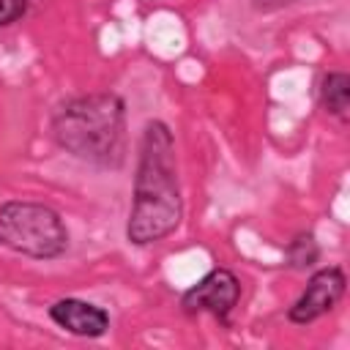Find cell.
Returning <instances> with one entry per match:
<instances>
[{
	"mask_svg": "<svg viewBox=\"0 0 350 350\" xmlns=\"http://www.w3.org/2000/svg\"><path fill=\"white\" fill-rule=\"evenodd\" d=\"M0 246L36 260H55L68 249L60 213L41 202H5L0 208Z\"/></svg>",
	"mask_w": 350,
	"mask_h": 350,
	"instance_id": "3",
	"label": "cell"
},
{
	"mask_svg": "<svg viewBox=\"0 0 350 350\" xmlns=\"http://www.w3.org/2000/svg\"><path fill=\"white\" fill-rule=\"evenodd\" d=\"M320 104L328 115L336 118H347V107H350V77L345 71H328L320 79Z\"/></svg>",
	"mask_w": 350,
	"mask_h": 350,
	"instance_id": "7",
	"label": "cell"
},
{
	"mask_svg": "<svg viewBox=\"0 0 350 350\" xmlns=\"http://www.w3.org/2000/svg\"><path fill=\"white\" fill-rule=\"evenodd\" d=\"M180 219L183 197L175 161V137L164 120H148L139 139L126 238L134 246L159 243L178 230Z\"/></svg>",
	"mask_w": 350,
	"mask_h": 350,
	"instance_id": "1",
	"label": "cell"
},
{
	"mask_svg": "<svg viewBox=\"0 0 350 350\" xmlns=\"http://www.w3.org/2000/svg\"><path fill=\"white\" fill-rule=\"evenodd\" d=\"M27 14V0H0V27L19 22Z\"/></svg>",
	"mask_w": 350,
	"mask_h": 350,
	"instance_id": "9",
	"label": "cell"
},
{
	"mask_svg": "<svg viewBox=\"0 0 350 350\" xmlns=\"http://www.w3.org/2000/svg\"><path fill=\"white\" fill-rule=\"evenodd\" d=\"M284 257H287V265H290V268H295V271H306V268H312V265L317 262V257H320V246H317V241H314L312 232H298V235L287 243Z\"/></svg>",
	"mask_w": 350,
	"mask_h": 350,
	"instance_id": "8",
	"label": "cell"
},
{
	"mask_svg": "<svg viewBox=\"0 0 350 350\" xmlns=\"http://www.w3.org/2000/svg\"><path fill=\"white\" fill-rule=\"evenodd\" d=\"M55 142L96 167H120L126 150V104L118 93L68 98L52 118Z\"/></svg>",
	"mask_w": 350,
	"mask_h": 350,
	"instance_id": "2",
	"label": "cell"
},
{
	"mask_svg": "<svg viewBox=\"0 0 350 350\" xmlns=\"http://www.w3.org/2000/svg\"><path fill=\"white\" fill-rule=\"evenodd\" d=\"M238 301H241V282L227 268L208 271L197 284H191L180 295V306L186 314L208 312V314L219 317L221 323H227V317L238 306Z\"/></svg>",
	"mask_w": 350,
	"mask_h": 350,
	"instance_id": "4",
	"label": "cell"
},
{
	"mask_svg": "<svg viewBox=\"0 0 350 350\" xmlns=\"http://www.w3.org/2000/svg\"><path fill=\"white\" fill-rule=\"evenodd\" d=\"M345 287H347V279H345V271L339 265H325V268L314 271L309 276L304 293L287 309V320L295 325L314 323L317 317L328 314L342 301Z\"/></svg>",
	"mask_w": 350,
	"mask_h": 350,
	"instance_id": "5",
	"label": "cell"
},
{
	"mask_svg": "<svg viewBox=\"0 0 350 350\" xmlns=\"http://www.w3.org/2000/svg\"><path fill=\"white\" fill-rule=\"evenodd\" d=\"M49 320L60 325L63 331L82 336V339H98L109 331V314L107 309L82 301V298H60L49 306Z\"/></svg>",
	"mask_w": 350,
	"mask_h": 350,
	"instance_id": "6",
	"label": "cell"
}]
</instances>
